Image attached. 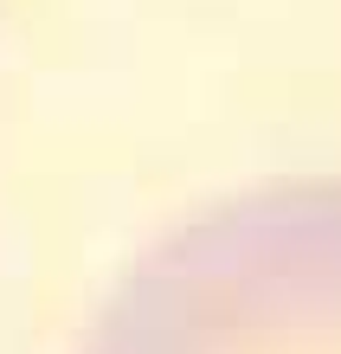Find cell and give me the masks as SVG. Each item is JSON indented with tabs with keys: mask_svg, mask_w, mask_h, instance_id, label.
<instances>
[{
	"mask_svg": "<svg viewBox=\"0 0 341 354\" xmlns=\"http://www.w3.org/2000/svg\"><path fill=\"white\" fill-rule=\"evenodd\" d=\"M84 354H341V187H270L148 252Z\"/></svg>",
	"mask_w": 341,
	"mask_h": 354,
	"instance_id": "cell-1",
	"label": "cell"
}]
</instances>
